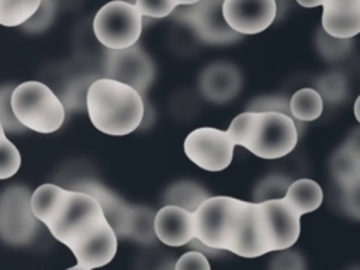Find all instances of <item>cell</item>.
Returning a JSON list of instances; mask_svg holds the SVG:
<instances>
[{
	"instance_id": "6da1fadb",
	"label": "cell",
	"mask_w": 360,
	"mask_h": 270,
	"mask_svg": "<svg viewBox=\"0 0 360 270\" xmlns=\"http://www.w3.org/2000/svg\"><path fill=\"white\" fill-rule=\"evenodd\" d=\"M86 108L91 124L112 136L134 132L145 114L143 98L135 89L107 77L96 79L89 84Z\"/></svg>"
},
{
	"instance_id": "7a4b0ae2",
	"label": "cell",
	"mask_w": 360,
	"mask_h": 270,
	"mask_svg": "<svg viewBox=\"0 0 360 270\" xmlns=\"http://www.w3.org/2000/svg\"><path fill=\"white\" fill-rule=\"evenodd\" d=\"M11 110L25 129L39 134L58 131L66 117L62 100L45 83L37 80L24 82L13 89Z\"/></svg>"
},
{
	"instance_id": "3957f363",
	"label": "cell",
	"mask_w": 360,
	"mask_h": 270,
	"mask_svg": "<svg viewBox=\"0 0 360 270\" xmlns=\"http://www.w3.org/2000/svg\"><path fill=\"white\" fill-rule=\"evenodd\" d=\"M105 221L103 210L94 197L83 191L68 190L60 208L45 226L56 240L70 249Z\"/></svg>"
},
{
	"instance_id": "277c9868",
	"label": "cell",
	"mask_w": 360,
	"mask_h": 270,
	"mask_svg": "<svg viewBox=\"0 0 360 270\" xmlns=\"http://www.w3.org/2000/svg\"><path fill=\"white\" fill-rule=\"evenodd\" d=\"M93 31L98 42L107 49L129 48L141 37L142 15L134 3L112 0L96 13Z\"/></svg>"
},
{
	"instance_id": "5b68a950",
	"label": "cell",
	"mask_w": 360,
	"mask_h": 270,
	"mask_svg": "<svg viewBox=\"0 0 360 270\" xmlns=\"http://www.w3.org/2000/svg\"><path fill=\"white\" fill-rule=\"evenodd\" d=\"M240 200L228 195L208 197L193 212L194 235L204 245L226 250L236 222Z\"/></svg>"
},
{
	"instance_id": "8992f818",
	"label": "cell",
	"mask_w": 360,
	"mask_h": 270,
	"mask_svg": "<svg viewBox=\"0 0 360 270\" xmlns=\"http://www.w3.org/2000/svg\"><path fill=\"white\" fill-rule=\"evenodd\" d=\"M298 131L292 117L277 111H257L253 135L245 149L262 159H280L295 148Z\"/></svg>"
},
{
	"instance_id": "52a82bcc",
	"label": "cell",
	"mask_w": 360,
	"mask_h": 270,
	"mask_svg": "<svg viewBox=\"0 0 360 270\" xmlns=\"http://www.w3.org/2000/svg\"><path fill=\"white\" fill-rule=\"evenodd\" d=\"M31 193L25 186H10L0 194V238L10 245L30 242L39 221L30 204Z\"/></svg>"
},
{
	"instance_id": "ba28073f",
	"label": "cell",
	"mask_w": 360,
	"mask_h": 270,
	"mask_svg": "<svg viewBox=\"0 0 360 270\" xmlns=\"http://www.w3.org/2000/svg\"><path fill=\"white\" fill-rule=\"evenodd\" d=\"M226 250L240 257H259L273 252L260 202L240 200Z\"/></svg>"
},
{
	"instance_id": "9c48e42d",
	"label": "cell",
	"mask_w": 360,
	"mask_h": 270,
	"mask_svg": "<svg viewBox=\"0 0 360 270\" xmlns=\"http://www.w3.org/2000/svg\"><path fill=\"white\" fill-rule=\"evenodd\" d=\"M222 1L224 0H198L194 4L179 6L173 11L174 18L188 25L202 42L212 45L235 42L240 35L225 22L222 17Z\"/></svg>"
},
{
	"instance_id": "30bf717a",
	"label": "cell",
	"mask_w": 360,
	"mask_h": 270,
	"mask_svg": "<svg viewBox=\"0 0 360 270\" xmlns=\"http://www.w3.org/2000/svg\"><path fill=\"white\" fill-rule=\"evenodd\" d=\"M104 77L121 82L135 89L141 96L155 79V63L138 44L124 49H107Z\"/></svg>"
},
{
	"instance_id": "8fae6325",
	"label": "cell",
	"mask_w": 360,
	"mask_h": 270,
	"mask_svg": "<svg viewBox=\"0 0 360 270\" xmlns=\"http://www.w3.org/2000/svg\"><path fill=\"white\" fill-rule=\"evenodd\" d=\"M235 145L226 131L202 127L191 131L184 139L186 156L207 172L226 169L233 158Z\"/></svg>"
},
{
	"instance_id": "7c38bea8",
	"label": "cell",
	"mask_w": 360,
	"mask_h": 270,
	"mask_svg": "<svg viewBox=\"0 0 360 270\" xmlns=\"http://www.w3.org/2000/svg\"><path fill=\"white\" fill-rule=\"evenodd\" d=\"M277 14L276 0H224L222 17L239 35H255L269 28Z\"/></svg>"
},
{
	"instance_id": "4fadbf2b",
	"label": "cell",
	"mask_w": 360,
	"mask_h": 270,
	"mask_svg": "<svg viewBox=\"0 0 360 270\" xmlns=\"http://www.w3.org/2000/svg\"><path fill=\"white\" fill-rule=\"evenodd\" d=\"M269 235L271 250L280 252L290 249L300 236V215L283 200L271 198L260 201Z\"/></svg>"
},
{
	"instance_id": "5bb4252c",
	"label": "cell",
	"mask_w": 360,
	"mask_h": 270,
	"mask_svg": "<svg viewBox=\"0 0 360 270\" xmlns=\"http://www.w3.org/2000/svg\"><path fill=\"white\" fill-rule=\"evenodd\" d=\"M118 236L111 225L105 221L91 235L70 248L77 264L87 270L103 267L108 264L117 253Z\"/></svg>"
},
{
	"instance_id": "9a60e30c",
	"label": "cell",
	"mask_w": 360,
	"mask_h": 270,
	"mask_svg": "<svg viewBox=\"0 0 360 270\" xmlns=\"http://www.w3.org/2000/svg\"><path fill=\"white\" fill-rule=\"evenodd\" d=\"M202 96L214 103H228L242 87L239 69L228 62H215L207 66L198 80Z\"/></svg>"
},
{
	"instance_id": "2e32d148",
	"label": "cell",
	"mask_w": 360,
	"mask_h": 270,
	"mask_svg": "<svg viewBox=\"0 0 360 270\" xmlns=\"http://www.w3.org/2000/svg\"><path fill=\"white\" fill-rule=\"evenodd\" d=\"M153 232L167 246H184L195 238L193 212L176 205H163L153 217Z\"/></svg>"
},
{
	"instance_id": "e0dca14e",
	"label": "cell",
	"mask_w": 360,
	"mask_h": 270,
	"mask_svg": "<svg viewBox=\"0 0 360 270\" xmlns=\"http://www.w3.org/2000/svg\"><path fill=\"white\" fill-rule=\"evenodd\" d=\"M73 190L83 191V193L90 194L91 197H94L98 201V204L103 210V214H104L107 222L114 229L115 235L128 238L129 226L134 219L136 207H131V205L125 204L111 190L105 188L103 184L96 183V181H90V180L83 181L80 184H76L73 187Z\"/></svg>"
},
{
	"instance_id": "ac0fdd59",
	"label": "cell",
	"mask_w": 360,
	"mask_h": 270,
	"mask_svg": "<svg viewBox=\"0 0 360 270\" xmlns=\"http://www.w3.org/2000/svg\"><path fill=\"white\" fill-rule=\"evenodd\" d=\"M322 7L325 34L350 39L360 32V0H323Z\"/></svg>"
},
{
	"instance_id": "d6986e66",
	"label": "cell",
	"mask_w": 360,
	"mask_h": 270,
	"mask_svg": "<svg viewBox=\"0 0 360 270\" xmlns=\"http://www.w3.org/2000/svg\"><path fill=\"white\" fill-rule=\"evenodd\" d=\"M330 169L342 188L347 190L349 193H357L360 179V152L357 135L353 138V142L349 141V145H343L336 150L330 162Z\"/></svg>"
},
{
	"instance_id": "ffe728a7",
	"label": "cell",
	"mask_w": 360,
	"mask_h": 270,
	"mask_svg": "<svg viewBox=\"0 0 360 270\" xmlns=\"http://www.w3.org/2000/svg\"><path fill=\"white\" fill-rule=\"evenodd\" d=\"M300 217L318 210L323 200L321 186L312 179H298L288 184L281 197Z\"/></svg>"
},
{
	"instance_id": "44dd1931",
	"label": "cell",
	"mask_w": 360,
	"mask_h": 270,
	"mask_svg": "<svg viewBox=\"0 0 360 270\" xmlns=\"http://www.w3.org/2000/svg\"><path fill=\"white\" fill-rule=\"evenodd\" d=\"M68 190L56 184H42L31 193L30 204L34 217L44 225H46L60 208Z\"/></svg>"
},
{
	"instance_id": "7402d4cb",
	"label": "cell",
	"mask_w": 360,
	"mask_h": 270,
	"mask_svg": "<svg viewBox=\"0 0 360 270\" xmlns=\"http://www.w3.org/2000/svg\"><path fill=\"white\" fill-rule=\"evenodd\" d=\"M210 193L200 184L188 180L173 183L165 193V205H176L188 212H194L204 202Z\"/></svg>"
},
{
	"instance_id": "603a6c76",
	"label": "cell",
	"mask_w": 360,
	"mask_h": 270,
	"mask_svg": "<svg viewBox=\"0 0 360 270\" xmlns=\"http://www.w3.org/2000/svg\"><path fill=\"white\" fill-rule=\"evenodd\" d=\"M288 108L291 117L300 121H315L323 111V100L316 89L304 87L291 96Z\"/></svg>"
},
{
	"instance_id": "cb8c5ba5",
	"label": "cell",
	"mask_w": 360,
	"mask_h": 270,
	"mask_svg": "<svg viewBox=\"0 0 360 270\" xmlns=\"http://www.w3.org/2000/svg\"><path fill=\"white\" fill-rule=\"evenodd\" d=\"M41 0H0V25L18 27L38 10Z\"/></svg>"
},
{
	"instance_id": "d4e9b609",
	"label": "cell",
	"mask_w": 360,
	"mask_h": 270,
	"mask_svg": "<svg viewBox=\"0 0 360 270\" xmlns=\"http://www.w3.org/2000/svg\"><path fill=\"white\" fill-rule=\"evenodd\" d=\"M256 122H257V111L240 112L231 121L226 129V134L235 146L236 145L243 148L248 146L253 135V131L256 128Z\"/></svg>"
},
{
	"instance_id": "484cf974",
	"label": "cell",
	"mask_w": 360,
	"mask_h": 270,
	"mask_svg": "<svg viewBox=\"0 0 360 270\" xmlns=\"http://www.w3.org/2000/svg\"><path fill=\"white\" fill-rule=\"evenodd\" d=\"M21 166V155L17 146L7 139L0 138V180L13 177Z\"/></svg>"
},
{
	"instance_id": "4316f807",
	"label": "cell",
	"mask_w": 360,
	"mask_h": 270,
	"mask_svg": "<svg viewBox=\"0 0 360 270\" xmlns=\"http://www.w3.org/2000/svg\"><path fill=\"white\" fill-rule=\"evenodd\" d=\"M288 180L283 176L278 174H271L266 179H263L256 188L255 193V202H260L264 200H271V198H281L288 187Z\"/></svg>"
},
{
	"instance_id": "83f0119b",
	"label": "cell",
	"mask_w": 360,
	"mask_h": 270,
	"mask_svg": "<svg viewBox=\"0 0 360 270\" xmlns=\"http://www.w3.org/2000/svg\"><path fill=\"white\" fill-rule=\"evenodd\" d=\"M322 100L338 103L346 93V80L338 73H330L318 80V90Z\"/></svg>"
},
{
	"instance_id": "f1b7e54d",
	"label": "cell",
	"mask_w": 360,
	"mask_h": 270,
	"mask_svg": "<svg viewBox=\"0 0 360 270\" xmlns=\"http://www.w3.org/2000/svg\"><path fill=\"white\" fill-rule=\"evenodd\" d=\"M56 11V4L55 0H41V4L35 14L22 24L24 30L31 31V32H41L45 28H48L55 17Z\"/></svg>"
},
{
	"instance_id": "f546056e",
	"label": "cell",
	"mask_w": 360,
	"mask_h": 270,
	"mask_svg": "<svg viewBox=\"0 0 360 270\" xmlns=\"http://www.w3.org/2000/svg\"><path fill=\"white\" fill-rule=\"evenodd\" d=\"M14 87H0V122L7 132H22L25 128L17 121L11 110V91Z\"/></svg>"
},
{
	"instance_id": "4dcf8cb0",
	"label": "cell",
	"mask_w": 360,
	"mask_h": 270,
	"mask_svg": "<svg viewBox=\"0 0 360 270\" xmlns=\"http://www.w3.org/2000/svg\"><path fill=\"white\" fill-rule=\"evenodd\" d=\"M134 6L142 17L150 18L167 17L177 7L173 0H135Z\"/></svg>"
},
{
	"instance_id": "1f68e13d",
	"label": "cell",
	"mask_w": 360,
	"mask_h": 270,
	"mask_svg": "<svg viewBox=\"0 0 360 270\" xmlns=\"http://www.w3.org/2000/svg\"><path fill=\"white\" fill-rule=\"evenodd\" d=\"M318 48L326 58H339L349 51L350 42L349 39L333 38L322 31L318 37Z\"/></svg>"
},
{
	"instance_id": "d6a6232c",
	"label": "cell",
	"mask_w": 360,
	"mask_h": 270,
	"mask_svg": "<svg viewBox=\"0 0 360 270\" xmlns=\"http://www.w3.org/2000/svg\"><path fill=\"white\" fill-rule=\"evenodd\" d=\"M173 270H211V266L205 255L190 250L176 260Z\"/></svg>"
},
{
	"instance_id": "836d02e7",
	"label": "cell",
	"mask_w": 360,
	"mask_h": 270,
	"mask_svg": "<svg viewBox=\"0 0 360 270\" xmlns=\"http://www.w3.org/2000/svg\"><path fill=\"white\" fill-rule=\"evenodd\" d=\"M270 270H305V263L304 259L297 252L285 249L283 253H280L271 260Z\"/></svg>"
},
{
	"instance_id": "e575fe53",
	"label": "cell",
	"mask_w": 360,
	"mask_h": 270,
	"mask_svg": "<svg viewBox=\"0 0 360 270\" xmlns=\"http://www.w3.org/2000/svg\"><path fill=\"white\" fill-rule=\"evenodd\" d=\"M249 111H277L291 117L288 103L284 100V97H274V96L259 98L256 103L252 104Z\"/></svg>"
},
{
	"instance_id": "d590c367",
	"label": "cell",
	"mask_w": 360,
	"mask_h": 270,
	"mask_svg": "<svg viewBox=\"0 0 360 270\" xmlns=\"http://www.w3.org/2000/svg\"><path fill=\"white\" fill-rule=\"evenodd\" d=\"M187 245H188L193 250H197V252H200V253H202V255L218 256V255H219V252H221V250H217V249H212V248H210V246L204 245V243H202L201 240H198L197 238H193Z\"/></svg>"
},
{
	"instance_id": "8d00e7d4",
	"label": "cell",
	"mask_w": 360,
	"mask_h": 270,
	"mask_svg": "<svg viewBox=\"0 0 360 270\" xmlns=\"http://www.w3.org/2000/svg\"><path fill=\"white\" fill-rule=\"evenodd\" d=\"M300 6L302 7H307V8H312V7H318V6H322L323 0H295Z\"/></svg>"
},
{
	"instance_id": "74e56055",
	"label": "cell",
	"mask_w": 360,
	"mask_h": 270,
	"mask_svg": "<svg viewBox=\"0 0 360 270\" xmlns=\"http://www.w3.org/2000/svg\"><path fill=\"white\" fill-rule=\"evenodd\" d=\"M174 3H176V6L179 7V6H188V4H194V3H197L198 0H173Z\"/></svg>"
},
{
	"instance_id": "f35d334b",
	"label": "cell",
	"mask_w": 360,
	"mask_h": 270,
	"mask_svg": "<svg viewBox=\"0 0 360 270\" xmlns=\"http://www.w3.org/2000/svg\"><path fill=\"white\" fill-rule=\"evenodd\" d=\"M66 270H87V269L82 267L80 264H75V266H72V267H69V269H66Z\"/></svg>"
},
{
	"instance_id": "ab89813d",
	"label": "cell",
	"mask_w": 360,
	"mask_h": 270,
	"mask_svg": "<svg viewBox=\"0 0 360 270\" xmlns=\"http://www.w3.org/2000/svg\"><path fill=\"white\" fill-rule=\"evenodd\" d=\"M3 136H6V131H4V128H3V125L0 122V138H3Z\"/></svg>"
},
{
	"instance_id": "60d3db41",
	"label": "cell",
	"mask_w": 360,
	"mask_h": 270,
	"mask_svg": "<svg viewBox=\"0 0 360 270\" xmlns=\"http://www.w3.org/2000/svg\"><path fill=\"white\" fill-rule=\"evenodd\" d=\"M162 270H173V269H170V264H167V266H165Z\"/></svg>"
}]
</instances>
